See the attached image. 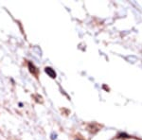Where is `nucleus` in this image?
<instances>
[{"label": "nucleus", "instance_id": "obj_1", "mask_svg": "<svg viewBox=\"0 0 142 140\" xmlns=\"http://www.w3.org/2000/svg\"><path fill=\"white\" fill-rule=\"evenodd\" d=\"M45 71H46V73L49 76L50 78H52V79H55L56 78V72L52 69L51 67H46V68H45Z\"/></svg>", "mask_w": 142, "mask_h": 140}, {"label": "nucleus", "instance_id": "obj_2", "mask_svg": "<svg viewBox=\"0 0 142 140\" xmlns=\"http://www.w3.org/2000/svg\"><path fill=\"white\" fill-rule=\"evenodd\" d=\"M29 68H30V71H31L33 75H37V74H38V70H37V68L34 66L33 64L29 63Z\"/></svg>", "mask_w": 142, "mask_h": 140}, {"label": "nucleus", "instance_id": "obj_3", "mask_svg": "<svg viewBox=\"0 0 142 140\" xmlns=\"http://www.w3.org/2000/svg\"><path fill=\"white\" fill-rule=\"evenodd\" d=\"M75 140H81V139H80V138H77V139H75Z\"/></svg>", "mask_w": 142, "mask_h": 140}]
</instances>
